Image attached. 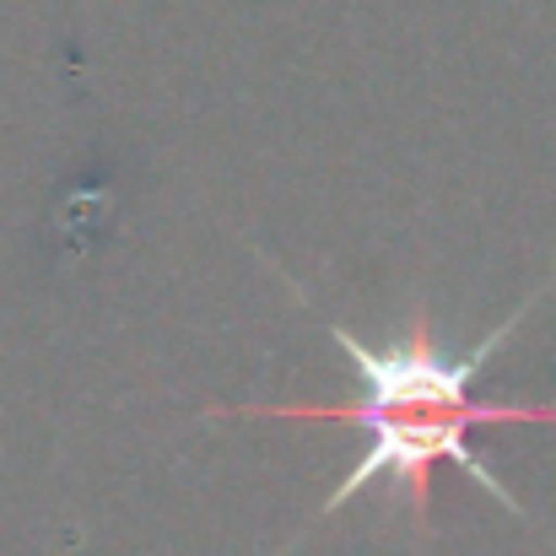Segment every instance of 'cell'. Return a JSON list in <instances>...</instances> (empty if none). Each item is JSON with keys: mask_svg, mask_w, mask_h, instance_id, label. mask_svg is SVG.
Masks as SVG:
<instances>
[{"mask_svg": "<svg viewBox=\"0 0 556 556\" xmlns=\"http://www.w3.org/2000/svg\"><path fill=\"white\" fill-rule=\"evenodd\" d=\"M276 276L314 308V319L325 325V336H330V341L346 352V363L357 368V400H346V405H308V400H281V405H270V400H249V405H205V416H276V421H336V427H357V432L368 438V448H363V459L346 470V481H336L330 497L314 508V525L330 519L336 508H346L352 497L383 486V492L410 514L416 541H427V535H432V470H438V465L465 470L486 497H497L508 514L530 519L525 503H519V497L492 476V465L470 448V432H476V427H519V421L556 427L552 400H535V405H530V400H481V394H476V383H481V372L492 368L497 346L530 319V308L552 292V281H541V287H535L508 319H497L470 352H448V346L438 341V325H432V314H427L421 303L410 308L405 330H400L389 346H368V341H357L346 325H336V319L308 298L303 281H292L281 265H276Z\"/></svg>", "mask_w": 556, "mask_h": 556, "instance_id": "cell-1", "label": "cell"}]
</instances>
